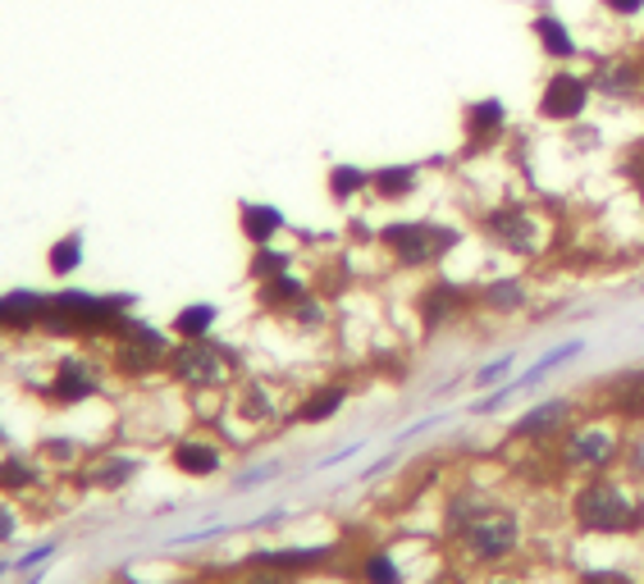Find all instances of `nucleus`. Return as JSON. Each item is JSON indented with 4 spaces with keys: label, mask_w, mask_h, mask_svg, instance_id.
<instances>
[{
    "label": "nucleus",
    "mask_w": 644,
    "mask_h": 584,
    "mask_svg": "<svg viewBox=\"0 0 644 584\" xmlns=\"http://www.w3.org/2000/svg\"><path fill=\"white\" fill-rule=\"evenodd\" d=\"M571 521L590 534H626L640 525V507L617 479H590L571 498Z\"/></svg>",
    "instance_id": "obj_1"
},
{
    "label": "nucleus",
    "mask_w": 644,
    "mask_h": 584,
    "mask_svg": "<svg viewBox=\"0 0 644 584\" xmlns=\"http://www.w3.org/2000/svg\"><path fill=\"white\" fill-rule=\"evenodd\" d=\"M380 243L389 247V256H393L402 269H421V265L444 261V256L462 243V233L448 229V224L402 220V224H384V229H380Z\"/></svg>",
    "instance_id": "obj_2"
},
{
    "label": "nucleus",
    "mask_w": 644,
    "mask_h": 584,
    "mask_svg": "<svg viewBox=\"0 0 644 584\" xmlns=\"http://www.w3.org/2000/svg\"><path fill=\"white\" fill-rule=\"evenodd\" d=\"M594 96V83L590 74H576V68H558V74L545 78V92H539V119L549 124H571L581 119L585 106Z\"/></svg>",
    "instance_id": "obj_3"
},
{
    "label": "nucleus",
    "mask_w": 644,
    "mask_h": 584,
    "mask_svg": "<svg viewBox=\"0 0 644 584\" xmlns=\"http://www.w3.org/2000/svg\"><path fill=\"white\" fill-rule=\"evenodd\" d=\"M617 457H622V434L608 429V425H599V421L571 429L567 443H562V461L571 470H608Z\"/></svg>",
    "instance_id": "obj_4"
},
{
    "label": "nucleus",
    "mask_w": 644,
    "mask_h": 584,
    "mask_svg": "<svg viewBox=\"0 0 644 584\" xmlns=\"http://www.w3.org/2000/svg\"><path fill=\"white\" fill-rule=\"evenodd\" d=\"M471 558L481 562H503L507 553H517L521 543V521L513 517V511H485V517H476L466 530H462Z\"/></svg>",
    "instance_id": "obj_5"
},
{
    "label": "nucleus",
    "mask_w": 644,
    "mask_h": 584,
    "mask_svg": "<svg viewBox=\"0 0 644 584\" xmlns=\"http://www.w3.org/2000/svg\"><path fill=\"white\" fill-rule=\"evenodd\" d=\"M169 374L183 384H224L229 380V357L207 338H183V348L169 352Z\"/></svg>",
    "instance_id": "obj_6"
},
{
    "label": "nucleus",
    "mask_w": 644,
    "mask_h": 584,
    "mask_svg": "<svg viewBox=\"0 0 644 584\" xmlns=\"http://www.w3.org/2000/svg\"><path fill=\"white\" fill-rule=\"evenodd\" d=\"M590 83H594V92L608 96V100H635V96H644V60H640V55H626V51L603 55V60L594 64Z\"/></svg>",
    "instance_id": "obj_7"
},
{
    "label": "nucleus",
    "mask_w": 644,
    "mask_h": 584,
    "mask_svg": "<svg viewBox=\"0 0 644 584\" xmlns=\"http://www.w3.org/2000/svg\"><path fill=\"white\" fill-rule=\"evenodd\" d=\"M485 229H489L494 243H503L507 252H517V256L539 252V233H545L539 220L530 211H521V205H498V211L485 220Z\"/></svg>",
    "instance_id": "obj_8"
},
{
    "label": "nucleus",
    "mask_w": 644,
    "mask_h": 584,
    "mask_svg": "<svg viewBox=\"0 0 644 584\" xmlns=\"http://www.w3.org/2000/svg\"><path fill=\"white\" fill-rule=\"evenodd\" d=\"M119 370L124 374H151L160 361H169V348H165V338L147 325H128L124 338H119V352H115Z\"/></svg>",
    "instance_id": "obj_9"
},
{
    "label": "nucleus",
    "mask_w": 644,
    "mask_h": 584,
    "mask_svg": "<svg viewBox=\"0 0 644 584\" xmlns=\"http://www.w3.org/2000/svg\"><path fill=\"white\" fill-rule=\"evenodd\" d=\"M603 411L617 421H644V365L640 370H622L608 380L603 389Z\"/></svg>",
    "instance_id": "obj_10"
},
{
    "label": "nucleus",
    "mask_w": 644,
    "mask_h": 584,
    "mask_svg": "<svg viewBox=\"0 0 644 584\" xmlns=\"http://www.w3.org/2000/svg\"><path fill=\"white\" fill-rule=\"evenodd\" d=\"M567 416H571V402H567V397L539 402V406H530L526 416L513 425V438H517V443H545L549 434H558V429L567 425Z\"/></svg>",
    "instance_id": "obj_11"
},
{
    "label": "nucleus",
    "mask_w": 644,
    "mask_h": 584,
    "mask_svg": "<svg viewBox=\"0 0 644 584\" xmlns=\"http://www.w3.org/2000/svg\"><path fill=\"white\" fill-rule=\"evenodd\" d=\"M466 301H471V293H466L462 284H448V279L430 284V288L421 293V325H425V333L439 329V325H448Z\"/></svg>",
    "instance_id": "obj_12"
},
{
    "label": "nucleus",
    "mask_w": 644,
    "mask_h": 584,
    "mask_svg": "<svg viewBox=\"0 0 644 584\" xmlns=\"http://www.w3.org/2000/svg\"><path fill=\"white\" fill-rule=\"evenodd\" d=\"M530 32H535L539 51H545L549 60H558V64H567V60L581 55V46H576V32H571L553 10H539V14L530 19Z\"/></svg>",
    "instance_id": "obj_13"
},
{
    "label": "nucleus",
    "mask_w": 644,
    "mask_h": 584,
    "mask_svg": "<svg viewBox=\"0 0 644 584\" xmlns=\"http://www.w3.org/2000/svg\"><path fill=\"white\" fill-rule=\"evenodd\" d=\"M507 128V106L498 96H485V100H471L466 106V137L476 147H485V142H494V137Z\"/></svg>",
    "instance_id": "obj_14"
},
{
    "label": "nucleus",
    "mask_w": 644,
    "mask_h": 584,
    "mask_svg": "<svg viewBox=\"0 0 644 584\" xmlns=\"http://www.w3.org/2000/svg\"><path fill=\"white\" fill-rule=\"evenodd\" d=\"M92 393H96V374L83 361H64L60 374H55V384H51V397L55 402H83Z\"/></svg>",
    "instance_id": "obj_15"
},
{
    "label": "nucleus",
    "mask_w": 644,
    "mask_h": 584,
    "mask_svg": "<svg viewBox=\"0 0 644 584\" xmlns=\"http://www.w3.org/2000/svg\"><path fill=\"white\" fill-rule=\"evenodd\" d=\"M370 188H376V197L384 201H402L416 192V164H384L370 174Z\"/></svg>",
    "instance_id": "obj_16"
},
{
    "label": "nucleus",
    "mask_w": 644,
    "mask_h": 584,
    "mask_svg": "<svg viewBox=\"0 0 644 584\" xmlns=\"http://www.w3.org/2000/svg\"><path fill=\"white\" fill-rule=\"evenodd\" d=\"M175 466L183 475H215L220 470V448L215 443H201V438H188L175 448Z\"/></svg>",
    "instance_id": "obj_17"
},
{
    "label": "nucleus",
    "mask_w": 644,
    "mask_h": 584,
    "mask_svg": "<svg viewBox=\"0 0 644 584\" xmlns=\"http://www.w3.org/2000/svg\"><path fill=\"white\" fill-rule=\"evenodd\" d=\"M284 229V215L275 211V205H261V201H243V233L252 237L256 247H265L270 237H275Z\"/></svg>",
    "instance_id": "obj_18"
},
{
    "label": "nucleus",
    "mask_w": 644,
    "mask_h": 584,
    "mask_svg": "<svg viewBox=\"0 0 644 584\" xmlns=\"http://www.w3.org/2000/svg\"><path fill=\"white\" fill-rule=\"evenodd\" d=\"M481 301L489 306V311H498V316L521 311V306H526V284H521V279H494V284L481 293Z\"/></svg>",
    "instance_id": "obj_19"
},
{
    "label": "nucleus",
    "mask_w": 644,
    "mask_h": 584,
    "mask_svg": "<svg viewBox=\"0 0 644 584\" xmlns=\"http://www.w3.org/2000/svg\"><path fill=\"white\" fill-rule=\"evenodd\" d=\"M348 402V389H338V384H329V389H320V393H312L307 402H302V411H297V421H307V425H320V421H329L338 406Z\"/></svg>",
    "instance_id": "obj_20"
},
{
    "label": "nucleus",
    "mask_w": 644,
    "mask_h": 584,
    "mask_svg": "<svg viewBox=\"0 0 644 584\" xmlns=\"http://www.w3.org/2000/svg\"><path fill=\"white\" fill-rule=\"evenodd\" d=\"M302 297H307V288H302V279H293V274L284 269V274H275V279H261V301L265 306H297Z\"/></svg>",
    "instance_id": "obj_21"
},
{
    "label": "nucleus",
    "mask_w": 644,
    "mask_h": 584,
    "mask_svg": "<svg viewBox=\"0 0 644 584\" xmlns=\"http://www.w3.org/2000/svg\"><path fill=\"white\" fill-rule=\"evenodd\" d=\"M211 325H215V306H207V301L183 306V311L175 316V333H179V338H207Z\"/></svg>",
    "instance_id": "obj_22"
},
{
    "label": "nucleus",
    "mask_w": 644,
    "mask_h": 584,
    "mask_svg": "<svg viewBox=\"0 0 644 584\" xmlns=\"http://www.w3.org/2000/svg\"><path fill=\"white\" fill-rule=\"evenodd\" d=\"M361 188H370V174H366V169H357V164H334V169H329V192H334V201H348V197H357Z\"/></svg>",
    "instance_id": "obj_23"
},
{
    "label": "nucleus",
    "mask_w": 644,
    "mask_h": 584,
    "mask_svg": "<svg viewBox=\"0 0 644 584\" xmlns=\"http://www.w3.org/2000/svg\"><path fill=\"white\" fill-rule=\"evenodd\" d=\"M78 261H83V233L60 237V243L51 247V269H55V274H74Z\"/></svg>",
    "instance_id": "obj_24"
},
{
    "label": "nucleus",
    "mask_w": 644,
    "mask_h": 584,
    "mask_svg": "<svg viewBox=\"0 0 644 584\" xmlns=\"http://www.w3.org/2000/svg\"><path fill=\"white\" fill-rule=\"evenodd\" d=\"M133 470H138V461H124V457H110V461H101L87 479H92V485H101V489H119L124 485V479L133 475Z\"/></svg>",
    "instance_id": "obj_25"
},
{
    "label": "nucleus",
    "mask_w": 644,
    "mask_h": 584,
    "mask_svg": "<svg viewBox=\"0 0 644 584\" xmlns=\"http://www.w3.org/2000/svg\"><path fill=\"white\" fill-rule=\"evenodd\" d=\"M325 558V548H293V553H261L265 566H312Z\"/></svg>",
    "instance_id": "obj_26"
},
{
    "label": "nucleus",
    "mask_w": 644,
    "mask_h": 584,
    "mask_svg": "<svg viewBox=\"0 0 644 584\" xmlns=\"http://www.w3.org/2000/svg\"><path fill=\"white\" fill-rule=\"evenodd\" d=\"M513 365H517V357H513V352H507V357L489 361L485 370H476V380H471V384H476V389H498V384L507 380V374H513Z\"/></svg>",
    "instance_id": "obj_27"
},
{
    "label": "nucleus",
    "mask_w": 644,
    "mask_h": 584,
    "mask_svg": "<svg viewBox=\"0 0 644 584\" xmlns=\"http://www.w3.org/2000/svg\"><path fill=\"white\" fill-rule=\"evenodd\" d=\"M284 269H288V256H284V252L261 247V252L252 256V274H256V279H275V274H284Z\"/></svg>",
    "instance_id": "obj_28"
},
{
    "label": "nucleus",
    "mask_w": 644,
    "mask_h": 584,
    "mask_svg": "<svg viewBox=\"0 0 644 584\" xmlns=\"http://www.w3.org/2000/svg\"><path fill=\"white\" fill-rule=\"evenodd\" d=\"M361 575H366V584H398V566L389 562V553H376V558H366Z\"/></svg>",
    "instance_id": "obj_29"
},
{
    "label": "nucleus",
    "mask_w": 644,
    "mask_h": 584,
    "mask_svg": "<svg viewBox=\"0 0 644 584\" xmlns=\"http://www.w3.org/2000/svg\"><path fill=\"white\" fill-rule=\"evenodd\" d=\"M243 416H247V421H265V416H270V397H265V389L252 384V389L243 393Z\"/></svg>",
    "instance_id": "obj_30"
},
{
    "label": "nucleus",
    "mask_w": 644,
    "mask_h": 584,
    "mask_svg": "<svg viewBox=\"0 0 644 584\" xmlns=\"http://www.w3.org/2000/svg\"><path fill=\"white\" fill-rule=\"evenodd\" d=\"M28 479H32V470L23 461H6V466H0V489H23Z\"/></svg>",
    "instance_id": "obj_31"
},
{
    "label": "nucleus",
    "mask_w": 644,
    "mask_h": 584,
    "mask_svg": "<svg viewBox=\"0 0 644 584\" xmlns=\"http://www.w3.org/2000/svg\"><path fill=\"white\" fill-rule=\"evenodd\" d=\"M603 14H613V19H640L644 14V0H599Z\"/></svg>",
    "instance_id": "obj_32"
},
{
    "label": "nucleus",
    "mask_w": 644,
    "mask_h": 584,
    "mask_svg": "<svg viewBox=\"0 0 644 584\" xmlns=\"http://www.w3.org/2000/svg\"><path fill=\"white\" fill-rule=\"evenodd\" d=\"M585 584H631V580L617 571H594V575H585Z\"/></svg>",
    "instance_id": "obj_33"
},
{
    "label": "nucleus",
    "mask_w": 644,
    "mask_h": 584,
    "mask_svg": "<svg viewBox=\"0 0 644 584\" xmlns=\"http://www.w3.org/2000/svg\"><path fill=\"white\" fill-rule=\"evenodd\" d=\"M14 534V517H10V511H0V539H10Z\"/></svg>",
    "instance_id": "obj_34"
},
{
    "label": "nucleus",
    "mask_w": 644,
    "mask_h": 584,
    "mask_svg": "<svg viewBox=\"0 0 644 584\" xmlns=\"http://www.w3.org/2000/svg\"><path fill=\"white\" fill-rule=\"evenodd\" d=\"M51 553H55V548H38V553H28L19 566H32V562H42V558H51Z\"/></svg>",
    "instance_id": "obj_35"
},
{
    "label": "nucleus",
    "mask_w": 644,
    "mask_h": 584,
    "mask_svg": "<svg viewBox=\"0 0 644 584\" xmlns=\"http://www.w3.org/2000/svg\"><path fill=\"white\" fill-rule=\"evenodd\" d=\"M252 584H288V580H279V575H256Z\"/></svg>",
    "instance_id": "obj_36"
},
{
    "label": "nucleus",
    "mask_w": 644,
    "mask_h": 584,
    "mask_svg": "<svg viewBox=\"0 0 644 584\" xmlns=\"http://www.w3.org/2000/svg\"><path fill=\"white\" fill-rule=\"evenodd\" d=\"M635 448H640V457H635V466H640V470H644V438H640V443H635Z\"/></svg>",
    "instance_id": "obj_37"
},
{
    "label": "nucleus",
    "mask_w": 644,
    "mask_h": 584,
    "mask_svg": "<svg viewBox=\"0 0 644 584\" xmlns=\"http://www.w3.org/2000/svg\"><path fill=\"white\" fill-rule=\"evenodd\" d=\"M0 329H10V320H6V301H0Z\"/></svg>",
    "instance_id": "obj_38"
},
{
    "label": "nucleus",
    "mask_w": 644,
    "mask_h": 584,
    "mask_svg": "<svg viewBox=\"0 0 644 584\" xmlns=\"http://www.w3.org/2000/svg\"><path fill=\"white\" fill-rule=\"evenodd\" d=\"M635 55H640V60H644V32H640V46H635Z\"/></svg>",
    "instance_id": "obj_39"
},
{
    "label": "nucleus",
    "mask_w": 644,
    "mask_h": 584,
    "mask_svg": "<svg viewBox=\"0 0 644 584\" xmlns=\"http://www.w3.org/2000/svg\"><path fill=\"white\" fill-rule=\"evenodd\" d=\"M640 205H644V183H640Z\"/></svg>",
    "instance_id": "obj_40"
},
{
    "label": "nucleus",
    "mask_w": 644,
    "mask_h": 584,
    "mask_svg": "<svg viewBox=\"0 0 644 584\" xmlns=\"http://www.w3.org/2000/svg\"><path fill=\"white\" fill-rule=\"evenodd\" d=\"M439 584H453V580H439Z\"/></svg>",
    "instance_id": "obj_41"
}]
</instances>
